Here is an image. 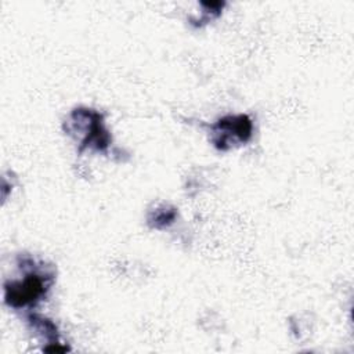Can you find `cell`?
Returning a JSON list of instances; mask_svg holds the SVG:
<instances>
[{
	"mask_svg": "<svg viewBox=\"0 0 354 354\" xmlns=\"http://www.w3.org/2000/svg\"><path fill=\"white\" fill-rule=\"evenodd\" d=\"M28 325L30 328V330L40 339H43L46 342V346L43 347V351H50V353H61V351H68L69 347L64 346L59 342V333H58V328L57 325L36 313H29L26 317Z\"/></svg>",
	"mask_w": 354,
	"mask_h": 354,
	"instance_id": "277c9868",
	"label": "cell"
},
{
	"mask_svg": "<svg viewBox=\"0 0 354 354\" xmlns=\"http://www.w3.org/2000/svg\"><path fill=\"white\" fill-rule=\"evenodd\" d=\"M66 131L79 141V152L86 148L105 152L109 148L111 137L104 124L102 115L88 108H77L71 112L66 120Z\"/></svg>",
	"mask_w": 354,
	"mask_h": 354,
	"instance_id": "7a4b0ae2",
	"label": "cell"
},
{
	"mask_svg": "<svg viewBox=\"0 0 354 354\" xmlns=\"http://www.w3.org/2000/svg\"><path fill=\"white\" fill-rule=\"evenodd\" d=\"M174 218H176V210L162 206V207H158L153 212V216H151L148 220L153 228L160 230V228H166L169 224L174 223Z\"/></svg>",
	"mask_w": 354,
	"mask_h": 354,
	"instance_id": "5b68a950",
	"label": "cell"
},
{
	"mask_svg": "<svg viewBox=\"0 0 354 354\" xmlns=\"http://www.w3.org/2000/svg\"><path fill=\"white\" fill-rule=\"evenodd\" d=\"M21 278L4 282V303L14 310H32L51 289L55 274L43 261L30 256L18 257Z\"/></svg>",
	"mask_w": 354,
	"mask_h": 354,
	"instance_id": "6da1fadb",
	"label": "cell"
},
{
	"mask_svg": "<svg viewBox=\"0 0 354 354\" xmlns=\"http://www.w3.org/2000/svg\"><path fill=\"white\" fill-rule=\"evenodd\" d=\"M212 142L216 148L227 151L238 142L252 137V120L246 115H228L210 126Z\"/></svg>",
	"mask_w": 354,
	"mask_h": 354,
	"instance_id": "3957f363",
	"label": "cell"
}]
</instances>
